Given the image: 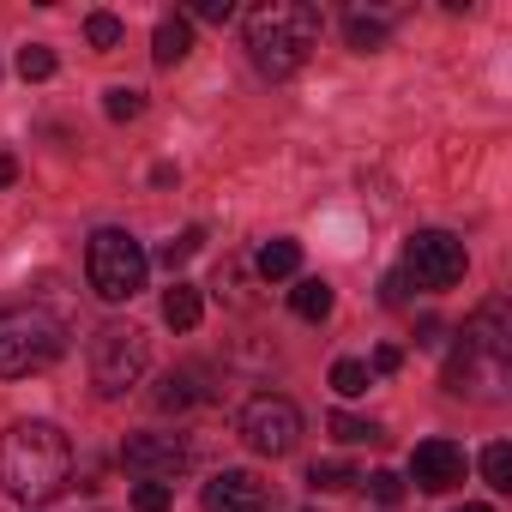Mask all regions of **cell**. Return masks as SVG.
Segmentation results:
<instances>
[{"mask_svg":"<svg viewBox=\"0 0 512 512\" xmlns=\"http://www.w3.org/2000/svg\"><path fill=\"white\" fill-rule=\"evenodd\" d=\"M73 482V446L55 422H13L0 434V488L25 506H43L55 494H67Z\"/></svg>","mask_w":512,"mask_h":512,"instance_id":"cell-1","label":"cell"},{"mask_svg":"<svg viewBox=\"0 0 512 512\" xmlns=\"http://www.w3.org/2000/svg\"><path fill=\"white\" fill-rule=\"evenodd\" d=\"M320 31H326V19L308 0H260L247 13V55L266 79H290L320 49Z\"/></svg>","mask_w":512,"mask_h":512,"instance_id":"cell-2","label":"cell"},{"mask_svg":"<svg viewBox=\"0 0 512 512\" xmlns=\"http://www.w3.org/2000/svg\"><path fill=\"white\" fill-rule=\"evenodd\" d=\"M67 350V326L37 308V302H19V308H0V380H31L43 368H55Z\"/></svg>","mask_w":512,"mask_h":512,"instance_id":"cell-3","label":"cell"},{"mask_svg":"<svg viewBox=\"0 0 512 512\" xmlns=\"http://www.w3.org/2000/svg\"><path fill=\"white\" fill-rule=\"evenodd\" d=\"M145 272H151V253L127 235V229H97L91 247H85V278L103 302H133L145 290Z\"/></svg>","mask_w":512,"mask_h":512,"instance_id":"cell-4","label":"cell"},{"mask_svg":"<svg viewBox=\"0 0 512 512\" xmlns=\"http://www.w3.org/2000/svg\"><path fill=\"white\" fill-rule=\"evenodd\" d=\"M145 368H151V338L139 326H103L91 338V386H97V398L133 392L145 380Z\"/></svg>","mask_w":512,"mask_h":512,"instance_id":"cell-5","label":"cell"},{"mask_svg":"<svg viewBox=\"0 0 512 512\" xmlns=\"http://www.w3.org/2000/svg\"><path fill=\"white\" fill-rule=\"evenodd\" d=\"M470 272V253L452 229H416L410 247H404V278L416 290H452L458 278Z\"/></svg>","mask_w":512,"mask_h":512,"instance_id":"cell-6","label":"cell"},{"mask_svg":"<svg viewBox=\"0 0 512 512\" xmlns=\"http://www.w3.org/2000/svg\"><path fill=\"white\" fill-rule=\"evenodd\" d=\"M235 428H241V440L260 452V458H284V452H296V440H302V410H296L290 398H278V392H260V398L241 404Z\"/></svg>","mask_w":512,"mask_h":512,"instance_id":"cell-7","label":"cell"},{"mask_svg":"<svg viewBox=\"0 0 512 512\" xmlns=\"http://www.w3.org/2000/svg\"><path fill=\"white\" fill-rule=\"evenodd\" d=\"M121 464L139 470V476H151V482H175V476L193 464V452H187L181 434H133V440L121 446Z\"/></svg>","mask_w":512,"mask_h":512,"instance_id":"cell-8","label":"cell"},{"mask_svg":"<svg viewBox=\"0 0 512 512\" xmlns=\"http://www.w3.org/2000/svg\"><path fill=\"white\" fill-rule=\"evenodd\" d=\"M205 512H272V488L253 470H217L199 494Z\"/></svg>","mask_w":512,"mask_h":512,"instance_id":"cell-9","label":"cell"},{"mask_svg":"<svg viewBox=\"0 0 512 512\" xmlns=\"http://www.w3.org/2000/svg\"><path fill=\"white\" fill-rule=\"evenodd\" d=\"M410 482H416L422 494L458 488V482H464V452H458L452 440H422V446L410 452Z\"/></svg>","mask_w":512,"mask_h":512,"instance_id":"cell-10","label":"cell"},{"mask_svg":"<svg viewBox=\"0 0 512 512\" xmlns=\"http://www.w3.org/2000/svg\"><path fill=\"white\" fill-rule=\"evenodd\" d=\"M187 55H193V25H187L181 13L157 19V31H151V61H157V67H181Z\"/></svg>","mask_w":512,"mask_h":512,"instance_id":"cell-11","label":"cell"},{"mask_svg":"<svg viewBox=\"0 0 512 512\" xmlns=\"http://www.w3.org/2000/svg\"><path fill=\"white\" fill-rule=\"evenodd\" d=\"M199 314H205V296H199V284H169V296H163V320L175 326V332H193L199 326Z\"/></svg>","mask_w":512,"mask_h":512,"instance_id":"cell-12","label":"cell"},{"mask_svg":"<svg viewBox=\"0 0 512 512\" xmlns=\"http://www.w3.org/2000/svg\"><path fill=\"white\" fill-rule=\"evenodd\" d=\"M253 266H260V278H296V272H302V241H290V235L266 241Z\"/></svg>","mask_w":512,"mask_h":512,"instance_id":"cell-13","label":"cell"},{"mask_svg":"<svg viewBox=\"0 0 512 512\" xmlns=\"http://www.w3.org/2000/svg\"><path fill=\"white\" fill-rule=\"evenodd\" d=\"M332 302H338V296H332V284H326V278H302V284L290 290L296 320H326V314H332Z\"/></svg>","mask_w":512,"mask_h":512,"instance_id":"cell-14","label":"cell"},{"mask_svg":"<svg viewBox=\"0 0 512 512\" xmlns=\"http://www.w3.org/2000/svg\"><path fill=\"white\" fill-rule=\"evenodd\" d=\"M344 37H350V49H356V55L386 49V25H380V19H368V13H350V19H344Z\"/></svg>","mask_w":512,"mask_h":512,"instance_id":"cell-15","label":"cell"},{"mask_svg":"<svg viewBox=\"0 0 512 512\" xmlns=\"http://www.w3.org/2000/svg\"><path fill=\"white\" fill-rule=\"evenodd\" d=\"M374 386V374H368V362H356V356H344V362H332V392L338 398H362Z\"/></svg>","mask_w":512,"mask_h":512,"instance_id":"cell-16","label":"cell"},{"mask_svg":"<svg viewBox=\"0 0 512 512\" xmlns=\"http://www.w3.org/2000/svg\"><path fill=\"white\" fill-rule=\"evenodd\" d=\"M121 37H127V25H121L115 13H91V19H85V43H91V49L109 55V49H121Z\"/></svg>","mask_w":512,"mask_h":512,"instance_id":"cell-17","label":"cell"},{"mask_svg":"<svg viewBox=\"0 0 512 512\" xmlns=\"http://www.w3.org/2000/svg\"><path fill=\"white\" fill-rule=\"evenodd\" d=\"M169 506H175V482H151V476L133 482V512H169Z\"/></svg>","mask_w":512,"mask_h":512,"instance_id":"cell-18","label":"cell"},{"mask_svg":"<svg viewBox=\"0 0 512 512\" xmlns=\"http://www.w3.org/2000/svg\"><path fill=\"white\" fill-rule=\"evenodd\" d=\"M103 109H109V121H139L145 115V91L115 85V91H103Z\"/></svg>","mask_w":512,"mask_h":512,"instance_id":"cell-19","label":"cell"},{"mask_svg":"<svg viewBox=\"0 0 512 512\" xmlns=\"http://www.w3.org/2000/svg\"><path fill=\"white\" fill-rule=\"evenodd\" d=\"M482 476H488V488H512V446L506 440H494L482 452Z\"/></svg>","mask_w":512,"mask_h":512,"instance_id":"cell-20","label":"cell"},{"mask_svg":"<svg viewBox=\"0 0 512 512\" xmlns=\"http://www.w3.org/2000/svg\"><path fill=\"white\" fill-rule=\"evenodd\" d=\"M151 398H157V410H187L193 404V374H169Z\"/></svg>","mask_w":512,"mask_h":512,"instance_id":"cell-21","label":"cell"},{"mask_svg":"<svg viewBox=\"0 0 512 512\" xmlns=\"http://www.w3.org/2000/svg\"><path fill=\"white\" fill-rule=\"evenodd\" d=\"M308 482H314V488H326V494H338V488H356L362 476H356L350 464H332V458H326V464H314V470H308Z\"/></svg>","mask_w":512,"mask_h":512,"instance_id":"cell-22","label":"cell"},{"mask_svg":"<svg viewBox=\"0 0 512 512\" xmlns=\"http://www.w3.org/2000/svg\"><path fill=\"white\" fill-rule=\"evenodd\" d=\"M19 73L25 79H55V49H43V43L19 49Z\"/></svg>","mask_w":512,"mask_h":512,"instance_id":"cell-23","label":"cell"},{"mask_svg":"<svg viewBox=\"0 0 512 512\" xmlns=\"http://www.w3.org/2000/svg\"><path fill=\"white\" fill-rule=\"evenodd\" d=\"M332 434H338L344 446H362V440H380V428H374V422H362V416H344V410L332 416Z\"/></svg>","mask_w":512,"mask_h":512,"instance_id":"cell-24","label":"cell"},{"mask_svg":"<svg viewBox=\"0 0 512 512\" xmlns=\"http://www.w3.org/2000/svg\"><path fill=\"white\" fill-rule=\"evenodd\" d=\"M199 241H205V229H187L181 241H169V247L157 253V260H163V266L175 272V266H187V260H193V253H199Z\"/></svg>","mask_w":512,"mask_h":512,"instance_id":"cell-25","label":"cell"},{"mask_svg":"<svg viewBox=\"0 0 512 512\" xmlns=\"http://www.w3.org/2000/svg\"><path fill=\"white\" fill-rule=\"evenodd\" d=\"M368 494H374L380 506H398V500H404V476H398V470H374V476H368Z\"/></svg>","mask_w":512,"mask_h":512,"instance_id":"cell-26","label":"cell"},{"mask_svg":"<svg viewBox=\"0 0 512 512\" xmlns=\"http://www.w3.org/2000/svg\"><path fill=\"white\" fill-rule=\"evenodd\" d=\"M193 19H211V25H223V19H235V0H193Z\"/></svg>","mask_w":512,"mask_h":512,"instance_id":"cell-27","label":"cell"},{"mask_svg":"<svg viewBox=\"0 0 512 512\" xmlns=\"http://www.w3.org/2000/svg\"><path fill=\"white\" fill-rule=\"evenodd\" d=\"M398 368H404V350H398V344H380V350H374V368H368V374H398Z\"/></svg>","mask_w":512,"mask_h":512,"instance_id":"cell-28","label":"cell"},{"mask_svg":"<svg viewBox=\"0 0 512 512\" xmlns=\"http://www.w3.org/2000/svg\"><path fill=\"white\" fill-rule=\"evenodd\" d=\"M380 290H386V302H392V308H398V302H404V296H410V278H404V272H392V278H386V284H380Z\"/></svg>","mask_w":512,"mask_h":512,"instance_id":"cell-29","label":"cell"},{"mask_svg":"<svg viewBox=\"0 0 512 512\" xmlns=\"http://www.w3.org/2000/svg\"><path fill=\"white\" fill-rule=\"evenodd\" d=\"M13 175H19V163H13L7 151H0V187H13Z\"/></svg>","mask_w":512,"mask_h":512,"instance_id":"cell-30","label":"cell"},{"mask_svg":"<svg viewBox=\"0 0 512 512\" xmlns=\"http://www.w3.org/2000/svg\"><path fill=\"white\" fill-rule=\"evenodd\" d=\"M458 512H494V506H458Z\"/></svg>","mask_w":512,"mask_h":512,"instance_id":"cell-31","label":"cell"}]
</instances>
